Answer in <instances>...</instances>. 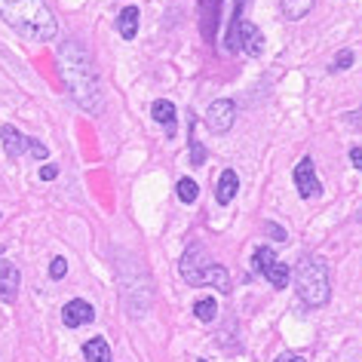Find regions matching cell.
Masks as SVG:
<instances>
[{
	"instance_id": "obj_19",
	"label": "cell",
	"mask_w": 362,
	"mask_h": 362,
	"mask_svg": "<svg viewBox=\"0 0 362 362\" xmlns=\"http://www.w3.org/2000/svg\"><path fill=\"white\" fill-rule=\"evenodd\" d=\"M187 135H191V166H203V163H206V151H203V144L194 139V117L187 120Z\"/></svg>"
},
{
	"instance_id": "obj_14",
	"label": "cell",
	"mask_w": 362,
	"mask_h": 362,
	"mask_svg": "<svg viewBox=\"0 0 362 362\" xmlns=\"http://www.w3.org/2000/svg\"><path fill=\"white\" fill-rule=\"evenodd\" d=\"M117 31H120L123 40H132L139 34V10L135 6H126V10L117 16Z\"/></svg>"
},
{
	"instance_id": "obj_11",
	"label": "cell",
	"mask_w": 362,
	"mask_h": 362,
	"mask_svg": "<svg viewBox=\"0 0 362 362\" xmlns=\"http://www.w3.org/2000/svg\"><path fill=\"white\" fill-rule=\"evenodd\" d=\"M0 141H4V151L10 160H19L25 151H28V135H22L16 126H4L0 129Z\"/></svg>"
},
{
	"instance_id": "obj_1",
	"label": "cell",
	"mask_w": 362,
	"mask_h": 362,
	"mask_svg": "<svg viewBox=\"0 0 362 362\" xmlns=\"http://www.w3.org/2000/svg\"><path fill=\"white\" fill-rule=\"evenodd\" d=\"M59 68L65 77V86L71 98L83 107V111L98 114L102 111V86H98V74L93 68V59L83 49V43L68 40L59 47Z\"/></svg>"
},
{
	"instance_id": "obj_17",
	"label": "cell",
	"mask_w": 362,
	"mask_h": 362,
	"mask_svg": "<svg viewBox=\"0 0 362 362\" xmlns=\"http://www.w3.org/2000/svg\"><path fill=\"white\" fill-rule=\"evenodd\" d=\"M194 313L200 322H212L215 313H218V307H215V298H200V301L194 304Z\"/></svg>"
},
{
	"instance_id": "obj_9",
	"label": "cell",
	"mask_w": 362,
	"mask_h": 362,
	"mask_svg": "<svg viewBox=\"0 0 362 362\" xmlns=\"http://www.w3.org/2000/svg\"><path fill=\"white\" fill-rule=\"evenodd\" d=\"M93 320H95V310H93V304H89V301H83V298L68 301L65 310H62V322H65L68 329H80V325H86Z\"/></svg>"
},
{
	"instance_id": "obj_13",
	"label": "cell",
	"mask_w": 362,
	"mask_h": 362,
	"mask_svg": "<svg viewBox=\"0 0 362 362\" xmlns=\"http://www.w3.org/2000/svg\"><path fill=\"white\" fill-rule=\"evenodd\" d=\"M151 114H153V120H157L163 129H166L169 139H172V135H175V105H172L169 98H157V102L151 105Z\"/></svg>"
},
{
	"instance_id": "obj_24",
	"label": "cell",
	"mask_w": 362,
	"mask_h": 362,
	"mask_svg": "<svg viewBox=\"0 0 362 362\" xmlns=\"http://www.w3.org/2000/svg\"><path fill=\"white\" fill-rule=\"evenodd\" d=\"M56 175H59V169H56V166H40V178H43V181H52Z\"/></svg>"
},
{
	"instance_id": "obj_27",
	"label": "cell",
	"mask_w": 362,
	"mask_h": 362,
	"mask_svg": "<svg viewBox=\"0 0 362 362\" xmlns=\"http://www.w3.org/2000/svg\"><path fill=\"white\" fill-rule=\"evenodd\" d=\"M197 362H209V359H197Z\"/></svg>"
},
{
	"instance_id": "obj_18",
	"label": "cell",
	"mask_w": 362,
	"mask_h": 362,
	"mask_svg": "<svg viewBox=\"0 0 362 362\" xmlns=\"http://www.w3.org/2000/svg\"><path fill=\"white\" fill-rule=\"evenodd\" d=\"M197 197H200V187H197L194 178H181L178 181V200L181 203H194Z\"/></svg>"
},
{
	"instance_id": "obj_7",
	"label": "cell",
	"mask_w": 362,
	"mask_h": 362,
	"mask_svg": "<svg viewBox=\"0 0 362 362\" xmlns=\"http://www.w3.org/2000/svg\"><path fill=\"white\" fill-rule=\"evenodd\" d=\"M233 120H237V105H233L230 98H215V102L206 107V126H209L215 135L230 132Z\"/></svg>"
},
{
	"instance_id": "obj_20",
	"label": "cell",
	"mask_w": 362,
	"mask_h": 362,
	"mask_svg": "<svg viewBox=\"0 0 362 362\" xmlns=\"http://www.w3.org/2000/svg\"><path fill=\"white\" fill-rule=\"evenodd\" d=\"M350 65H353V52H350V49H341L338 56H334V65H332V68H334V71H347Z\"/></svg>"
},
{
	"instance_id": "obj_6",
	"label": "cell",
	"mask_w": 362,
	"mask_h": 362,
	"mask_svg": "<svg viewBox=\"0 0 362 362\" xmlns=\"http://www.w3.org/2000/svg\"><path fill=\"white\" fill-rule=\"evenodd\" d=\"M252 267H255L258 274H264L274 288H286L288 286V264L276 261V255H274V249L270 246H258L255 249V255H252Z\"/></svg>"
},
{
	"instance_id": "obj_26",
	"label": "cell",
	"mask_w": 362,
	"mask_h": 362,
	"mask_svg": "<svg viewBox=\"0 0 362 362\" xmlns=\"http://www.w3.org/2000/svg\"><path fill=\"white\" fill-rule=\"evenodd\" d=\"M350 160H353V166L359 169V166H362V151H359V148H353V151H350Z\"/></svg>"
},
{
	"instance_id": "obj_3",
	"label": "cell",
	"mask_w": 362,
	"mask_h": 362,
	"mask_svg": "<svg viewBox=\"0 0 362 362\" xmlns=\"http://www.w3.org/2000/svg\"><path fill=\"white\" fill-rule=\"evenodd\" d=\"M178 270L187 286H215L221 295L230 292V274L221 264H215L209 258V252H206V246H200V243L185 252Z\"/></svg>"
},
{
	"instance_id": "obj_21",
	"label": "cell",
	"mask_w": 362,
	"mask_h": 362,
	"mask_svg": "<svg viewBox=\"0 0 362 362\" xmlns=\"http://www.w3.org/2000/svg\"><path fill=\"white\" fill-rule=\"evenodd\" d=\"M68 274V261L65 258H52V264H49V276L52 279H62Z\"/></svg>"
},
{
	"instance_id": "obj_25",
	"label": "cell",
	"mask_w": 362,
	"mask_h": 362,
	"mask_svg": "<svg viewBox=\"0 0 362 362\" xmlns=\"http://www.w3.org/2000/svg\"><path fill=\"white\" fill-rule=\"evenodd\" d=\"M276 362H307L304 356H298V353H283V356H279Z\"/></svg>"
},
{
	"instance_id": "obj_22",
	"label": "cell",
	"mask_w": 362,
	"mask_h": 362,
	"mask_svg": "<svg viewBox=\"0 0 362 362\" xmlns=\"http://www.w3.org/2000/svg\"><path fill=\"white\" fill-rule=\"evenodd\" d=\"M28 153H31L34 160H47V144H40V141L28 139Z\"/></svg>"
},
{
	"instance_id": "obj_8",
	"label": "cell",
	"mask_w": 362,
	"mask_h": 362,
	"mask_svg": "<svg viewBox=\"0 0 362 362\" xmlns=\"http://www.w3.org/2000/svg\"><path fill=\"white\" fill-rule=\"evenodd\" d=\"M292 178H295V187H298V194L304 197V200H310V197L320 194V178H316V169H313V157H301L298 160V166L292 172Z\"/></svg>"
},
{
	"instance_id": "obj_10",
	"label": "cell",
	"mask_w": 362,
	"mask_h": 362,
	"mask_svg": "<svg viewBox=\"0 0 362 362\" xmlns=\"http://www.w3.org/2000/svg\"><path fill=\"white\" fill-rule=\"evenodd\" d=\"M19 267L13 264V261L0 258V301H13L16 295H19Z\"/></svg>"
},
{
	"instance_id": "obj_15",
	"label": "cell",
	"mask_w": 362,
	"mask_h": 362,
	"mask_svg": "<svg viewBox=\"0 0 362 362\" xmlns=\"http://www.w3.org/2000/svg\"><path fill=\"white\" fill-rule=\"evenodd\" d=\"M83 356L86 362H111V347L105 338H89L83 344Z\"/></svg>"
},
{
	"instance_id": "obj_5",
	"label": "cell",
	"mask_w": 362,
	"mask_h": 362,
	"mask_svg": "<svg viewBox=\"0 0 362 362\" xmlns=\"http://www.w3.org/2000/svg\"><path fill=\"white\" fill-rule=\"evenodd\" d=\"M243 4L246 0H237V16L230 22V31H228V49L230 52H249V56H261L264 52V34H261L255 25L243 19Z\"/></svg>"
},
{
	"instance_id": "obj_16",
	"label": "cell",
	"mask_w": 362,
	"mask_h": 362,
	"mask_svg": "<svg viewBox=\"0 0 362 362\" xmlns=\"http://www.w3.org/2000/svg\"><path fill=\"white\" fill-rule=\"evenodd\" d=\"M313 10V0H283V13H286V19H304L307 13Z\"/></svg>"
},
{
	"instance_id": "obj_4",
	"label": "cell",
	"mask_w": 362,
	"mask_h": 362,
	"mask_svg": "<svg viewBox=\"0 0 362 362\" xmlns=\"http://www.w3.org/2000/svg\"><path fill=\"white\" fill-rule=\"evenodd\" d=\"M295 292L307 307H322L332 298L329 267L320 255H304L295 267Z\"/></svg>"
},
{
	"instance_id": "obj_23",
	"label": "cell",
	"mask_w": 362,
	"mask_h": 362,
	"mask_svg": "<svg viewBox=\"0 0 362 362\" xmlns=\"http://www.w3.org/2000/svg\"><path fill=\"white\" fill-rule=\"evenodd\" d=\"M264 228H267L270 233H274V240H288V233H286L283 228H276V224H270V221H267V224H264Z\"/></svg>"
},
{
	"instance_id": "obj_12",
	"label": "cell",
	"mask_w": 362,
	"mask_h": 362,
	"mask_svg": "<svg viewBox=\"0 0 362 362\" xmlns=\"http://www.w3.org/2000/svg\"><path fill=\"white\" fill-rule=\"evenodd\" d=\"M237 191H240V175L233 169H224L218 175V185H215V200H218L221 206H230Z\"/></svg>"
},
{
	"instance_id": "obj_2",
	"label": "cell",
	"mask_w": 362,
	"mask_h": 362,
	"mask_svg": "<svg viewBox=\"0 0 362 362\" xmlns=\"http://www.w3.org/2000/svg\"><path fill=\"white\" fill-rule=\"evenodd\" d=\"M0 19L28 40H52L59 22L43 0H0Z\"/></svg>"
}]
</instances>
